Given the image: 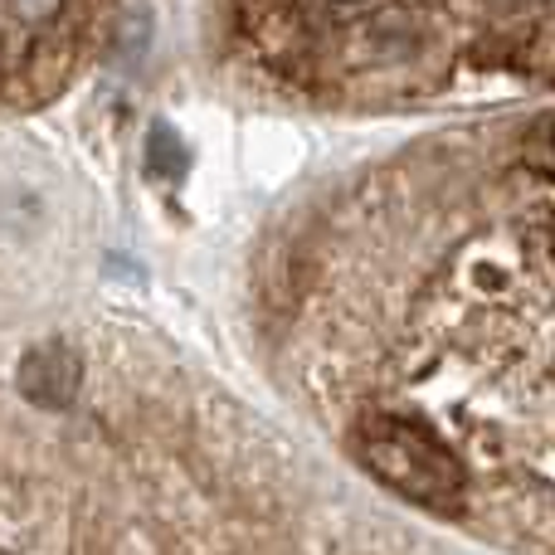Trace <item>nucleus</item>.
I'll use <instances>...</instances> for the list:
<instances>
[{"label":"nucleus","mask_w":555,"mask_h":555,"mask_svg":"<svg viewBox=\"0 0 555 555\" xmlns=\"http://www.w3.org/2000/svg\"><path fill=\"white\" fill-rule=\"evenodd\" d=\"M54 380L78 385V375H74V361H68L59 346H44V351H35V356H29V365H25V390H29V400L64 404V395L54 390Z\"/></svg>","instance_id":"2"},{"label":"nucleus","mask_w":555,"mask_h":555,"mask_svg":"<svg viewBox=\"0 0 555 555\" xmlns=\"http://www.w3.org/2000/svg\"><path fill=\"white\" fill-rule=\"evenodd\" d=\"M365 459L385 482H395L410 498H443L459 488V468L449 453L404 424H380L365 434Z\"/></svg>","instance_id":"1"}]
</instances>
